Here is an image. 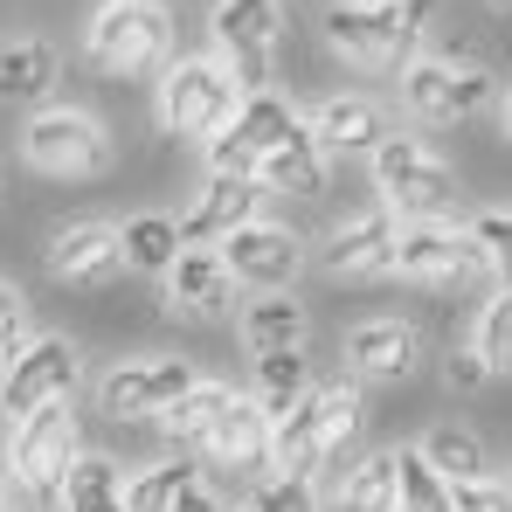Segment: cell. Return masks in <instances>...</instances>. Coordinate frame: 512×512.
Wrapping results in <instances>:
<instances>
[{"label": "cell", "instance_id": "1", "mask_svg": "<svg viewBox=\"0 0 512 512\" xmlns=\"http://www.w3.org/2000/svg\"><path fill=\"white\" fill-rule=\"evenodd\" d=\"M360 436H367V388L340 374V381H319L291 416L270 423V471L284 478H305L319 485V499L346 478V464L360 457Z\"/></svg>", "mask_w": 512, "mask_h": 512}, {"label": "cell", "instance_id": "2", "mask_svg": "<svg viewBox=\"0 0 512 512\" xmlns=\"http://www.w3.org/2000/svg\"><path fill=\"white\" fill-rule=\"evenodd\" d=\"M436 21V0H333L319 14L326 49L346 70H409L423 56V35Z\"/></svg>", "mask_w": 512, "mask_h": 512}, {"label": "cell", "instance_id": "3", "mask_svg": "<svg viewBox=\"0 0 512 512\" xmlns=\"http://www.w3.org/2000/svg\"><path fill=\"white\" fill-rule=\"evenodd\" d=\"M367 173H374V194H381V208L395 222H457L464 215V180H457V167L429 139L402 132V125L367 153Z\"/></svg>", "mask_w": 512, "mask_h": 512}, {"label": "cell", "instance_id": "4", "mask_svg": "<svg viewBox=\"0 0 512 512\" xmlns=\"http://www.w3.org/2000/svg\"><path fill=\"white\" fill-rule=\"evenodd\" d=\"M84 63L97 77H160L173 63L167 0H104L84 21Z\"/></svg>", "mask_w": 512, "mask_h": 512}, {"label": "cell", "instance_id": "5", "mask_svg": "<svg viewBox=\"0 0 512 512\" xmlns=\"http://www.w3.org/2000/svg\"><path fill=\"white\" fill-rule=\"evenodd\" d=\"M236 111H243V90L215 56H173L160 70V84H153V118H160L167 139L208 146L236 125Z\"/></svg>", "mask_w": 512, "mask_h": 512}, {"label": "cell", "instance_id": "6", "mask_svg": "<svg viewBox=\"0 0 512 512\" xmlns=\"http://www.w3.org/2000/svg\"><path fill=\"white\" fill-rule=\"evenodd\" d=\"M111 160H118V139L84 104H42L21 125V167L42 180H97L111 173Z\"/></svg>", "mask_w": 512, "mask_h": 512}, {"label": "cell", "instance_id": "7", "mask_svg": "<svg viewBox=\"0 0 512 512\" xmlns=\"http://www.w3.org/2000/svg\"><path fill=\"white\" fill-rule=\"evenodd\" d=\"M208 56L236 77L243 97H263L277 84V56H284V0H215Z\"/></svg>", "mask_w": 512, "mask_h": 512}, {"label": "cell", "instance_id": "8", "mask_svg": "<svg viewBox=\"0 0 512 512\" xmlns=\"http://www.w3.org/2000/svg\"><path fill=\"white\" fill-rule=\"evenodd\" d=\"M84 457V429H77V402H56L28 423H7V450H0V471L21 499H56L70 464Z\"/></svg>", "mask_w": 512, "mask_h": 512}, {"label": "cell", "instance_id": "9", "mask_svg": "<svg viewBox=\"0 0 512 512\" xmlns=\"http://www.w3.org/2000/svg\"><path fill=\"white\" fill-rule=\"evenodd\" d=\"M194 381H201V367L180 353H132V360H111L97 374V409L118 429L160 423L180 395H194Z\"/></svg>", "mask_w": 512, "mask_h": 512}, {"label": "cell", "instance_id": "10", "mask_svg": "<svg viewBox=\"0 0 512 512\" xmlns=\"http://www.w3.org/2000/svg\"><path fill=\"white\" fill-rule=\"evenodd\" d=\"M77 388H84V346L70 333H35L28 353L0 374V416L28 423V416H42L56 402H77Z\"/></svg>", "mask_w": 512, "mask_h": 512}, {"label": "cell", "instance_id": "11", "mask_svg": "<svg viewBox=\"0 0 512 512\" xmlns=\"http://www.w3.org/2000/svg\"><path fill=\"white\" fill-rule=\"evenodd\" d=\"M222 263H229L236 291H250V298H277V291H298V277L312 270V243H305L291 222L256 215V222H243V229L222 243Z\"/></svg>", "mask_w": 512, "mask_h": 512}, {"label": "cell", "instance_id": "12", "mask_svg": "<svg viewBox=\"0 0 512 512\" xmlns=\"http://www.w3.org/2000/svg\"><path fill=\"white\" fill-rule=\"evenodd\" d=\"M402 104L423 125H464L485 104H499V84L485 63H457V56H416L402 70Z\"/></svg>", "mask_w": 512, "mask_h": 512}, {"label": "cell", "instance_id": "13", "mask_svg": "<svg viewBox=\"0 0 512 512\" xmlns=\"http://www.w3.org/2000/svg\"><path fill=\"white\" fill-rule=\"evenodd\" d=\"M340 360H346V374H353L360 388H402V381L423 374L429 340H423L416 319H402V312H374V319L346 326Z\"/></svg>", "mask_w": 512, "mask_h": 512}, {"label": "cell", "instance_id": "14", "mask_svg": "<svg viewBox=\"0 0 512 512\" xmlns=\"http://www.w3.org/2000/svg\"><path fill=\"white\" fill-rule=\"evenodd\" d=\"M395 277H409L423 291H457V284L492 277V270H485V250L471 243L464 222H402V236H395Z\"/></svg>", "mask_w": 512, "mask_h": 512}, {"label": "cell", "instance_id": "15", "mask_svg": "<svg viewBox=\"0 0 512 512\" xmlns=\"http://www.w3.org/2000/svg\"><path fill=\"white\" fill-rule=\"evenodd\" d=\"M42 263L56 284L70 291H104L125 277V229L104 222V215H77V222H56L49 243H42Z\"/></svg>", "mask_w": 512, "mask_h": 512}, {"label": "cell", "instance_id": "16", "mask_svg": "<svg viewBox=\"0 0 512 512\" xmlns=\"http://www.w3.org/2000/svg\"><path fill=\"white\" fill-rule=\"evenodd\" d=\"M395 236H402V222L374 201V208L340 215V222L312 243V263H319L326 277H340V284H360V277H395Z\"/></svg>", "mask_w": 512, "mask_h": 512}, {"label": "cell", "instance_id": "17", "mask_svg": "<svg viewBox=\"0 0 512 512\" xmlns=\"http://www.w3.org/2000/svg\"><path fill=\"white\" fill-rule=\"evenodd\" d=\"M208 478H236V492H250L256 478H270V409L256 402L250 388H236V402L222 409V423L201 450Z\"/></svg>", "mask_w": 512, "mask_h": 512}, {"label": "cell", "instance_id": "18", "mask_svg": "<svg viewBox=\"0 0 512 512\" xmlns=\"http://www.w3.org/2000/svg\"><path fill=\"white\" fill-rule=\"evenodd\" d=\"M160 305H167V319H187V326H222V319H236L243 291L222 250H180V263L160 277Z\"/></svg>", "mask_w": 512, "mask_h": 512}, {"label": "cell", "instance_id": "19", "mask_svg": "<svg viewBox=\"0 0 512 512\" xmlns=\"http://www.w3.org/2000/svg\"><path fill=\"white\" fill-rule=\"evenodd\" d=\"M263 215V180H222V173H201L194 201L173 215L180 222V243L187 250H222L243 222Z\"/></svg>", "mask_w": 512, "mask_h": 512}, {"label": "cell", "instance_id": "20", "mask_svg": "<svg viewBox=\"0 0 512 512\" xmlns=\"http://www.w3.org/2000/svg\"><path fill=\"white\" fill-rule=\"evenodd\" d=\"M305 125H312V139L333 153V160H346V153H374L395 125H388V111L367 97V90H333V97H319L312 111H305Z\"/></svg>", "mask_w": 512, "mask_h": 512}, {"label": "cell", "instance_id": "21", "mask_svg": "<svg viewBox=\"0 0 512 512\" xmlns=\"http://www.w3.org/2000/svg\"><path fill=\"white\" fill-rule=\"evenodd\" d=\"M56 77H63V56H56L49 35H14V42H0V104L42 111L49 90H56Z\"/></svg>", "mask_w": 512, "mask_h": 512}, {"label": "cell", "instance_id": "22", "mask_svg": "<svg viewBox=\"0 0 512 512\" xmlns=\"http://www.w3.org/2000/svg\"><path fill=\"white\" fill-rule=\"evenodd\" d=\"M236 402V388L229 381H215V374H201L194 381V395H180L167 416H160V436H167V457H194L201 464V450H208V436H215V423H222V409Z\"/></svg>", "mask_w": 512, "mask_h": 512}, {"label": "cell", "instance_id": "23", "mask_svg": "<svg viewBox=\"0 0 512 512\" xmlns=\"http://www.w3.org/2000/svg\"><path fill=\"white\" fill-rule=\"evenodd\" d=\"M256 180H263V194H291V201H319L326 194V180H333V153L312 139V125H298L263 167H256Z\"/></svg>", "mask_w": 512, "mask_h": 512}, {"label": "cell", "instance_id": "24", "mask_svg": "<svg viewBox=\"0 0 512 512\" xmlns=\"http://www.w3.org/2000/svg\"><path fill=\"white\" fill-rule=\"evenodd\" d=\"M402 506V450H360L326 492V512H395Z\"/></svg>", "mask_w": 512, "mask_h": 512}, {"label": "cell", "instance_id": "25", "mask_svg": "<svg viewBox=\"0 0 512 512\" xmlns=\"http://www.w3.org/2000/svg\"><path fill=\"white\" fill-rule=\"evenodd\" d=\"M236 333L250 353H284V346H312V305L298 291H277V298H250L236 312Z\"/></svg>", "mask_w": 512, "mask_h": 512}, {"label": "cell", "instance_id": "26", "mask_svg": "<svg viewBox=\"0 0 512 512\" xmlns=\"http://www.w3.org/2000/svg\"><path fill=\"white\" fill-rule=\"evenodd\" d=\"M416 457H423L443 485L492 478V450H485V436H478L471 423H457V416H436V423L423 429V443H416Z\"/></svg>", "mask_w": 512, "mask_h": 512}, {"label": "cell", "instance_id": "27", "mask_svg": "<svg viewBox=\"0 0 512 512\" xmlns=\"http://www.w3.org/2000/svg\"><path fill=\"white\" fill-rule=\"evenodd\" d=\"M319 381H312V353L305 346H284V353H256V367H250V395L270 409V423L277 416H291L305 395H312Z\"/></svg>", "mask_w": 512, "mask_h": 512}, {"label": "cell", "instance_id": "28", "mask_svg": "<svg viewBox=\"0 0 512 512\" xmlns=\"http://www.w3.org/2000/svg\"><path fill=\"white\" fill-rule=\"evenodd\" d=\"M298 125H305V111H298L291 97H277V90H263V97H243V111H236V125H229V139H236V146L250 153L256 167H263V160H270V153H277V146H284V139L298 132Z\"/></svg>", "mask_w": 512, "mask_h": 512}, {"label": "cell", "instance_id": "29", "mask_svg": "<svg viewBox=\"0 0 512 512\" xmlns=\"http://www.w3.org/2000/svg\"><path fill=\"white\" fill-rule=\"evenodd\" d=\"M56 512H125V471H118V457L84 450L70 464L63 492H56Z\"/></svg>", "mask_w": 512, "mask_h": 512}, {"label": "cell", "instance_id": "30", "mask_svg": "<svg viewBox=\"0 0 512 512\" xmlns=\"http://www.w3.org/2000/svg\"><path fill=\"white\" fill-rule=\"evenodd\" d=\"M194 478H201L194 457H153V464H139V471L125 478V512H173V499H180Z\"/></svg>", "mask_w": 512, "mask_h": 512}, {"label": "cell", "instance_id": "31", "mask_svg": "<svg viewBox=\"0 0 512 512\" xmlns=\"http://www.w3.org/2000/svg\"><path fill=\"white\" fill-rule=\"evenodd\" d=\"M180 222L173 215H132L125 222V270H139V277H167L173 263H180Z\"/></svg>", "mask_w": 512, "mask_h": 512}, {"label": "cell", "instance_id": "32", "mask_svg": "<svg viewBox=\"0 0 512 512\" xmlns=\"http://www.w3.org/2000/svg\"><path fill=\"white\" fill-rule=\"evenodd\" d=\"M471 346H478V360L492 367V381L512 374V284H499V291L478 305V319H471Z\"/></svg>", "mask_w": 512, "mask_h": 512}, {"label": "cell", "instance_id": "33", "mask_svg": "<svg viewBox=\"0 0 512 512\" xmlns=\"http://www.w3.org/2000/svg\"><path fill=\"white\" fill-rule=\"evenodd\" d=\"M243 512H326V499H319V485L270 471V478H256L250 492H243Z\"/></svg>", "mask_w": 512, "mask_h": 512}, {"label": "cell", "instance_id": "34", "mask_svg": "<svg viewBox=\"0 0 512 512\" xmlns=\"http://www.w3.org/2000/svg\"><path fill=\"white\" fill-rule=\"evenodd\" d=\"M464 229H471V243L485 250L492 284H512V208H485V215H471Z\"/></svg>", "mask_w": 512, "mask_h": 512}, {"label": "cell", "instance_id": "35", "mask_svg": "<svg viewBox=\"0 0 512 512\" xmlns=\"http://www.w3.org/2000/svg\"><path fill=\"white\" fill-rule=\"evenodd\" d=\"M395 512H457V506H450V485L429 471L416 450H402V506H395Z\"/></svg>", "mask_w": 512, "mask_h": 512}, {"label": "cell", "instance_id": "36", "mask_svg": "<svg viewBox=\"0 0 512 512\" xmlns=\"http://www.w3.org/2000/svg\"><path fill=\"white\" fill-rule=\"evenodd\" d=\"M28 340H35V326H28V291L0 277V374L28 353Z\"/></svg>", "mask_w": 512, "mask_h": 512}, {"label": "cell", "instance_id": "37", "mask_svg": "<svg viewBox=\"0 0 512 512\" xmlns=\"http://www.w3.org/2000/svg\"><path fill=\"white\" fill-rule=\"evenodd\" d=\"M436 374H443V388H450V395H478V388L492 381V367L478 360V346H471V340H464V346H450Z\"/></svg>", "mask_w": 512, "mask_h": 512}, {"label": "cell", "instance_id": "38", "mask_svg": "<svg viewBox=\"0 0 512 512\" xmlns=\"http://www.w3.org/2000/svg\"><path fill=\"white\" fill-rule=\"evenodd\" d=\"M173 512H236V506H229V492H222V485H215V478L201 471V478H194V485H187V492L173 499Z\"/></svg>", "mask_w": 512, "mask_h": 512}, {"label": "cell", "instance_id": "39", "mask_svg": "<svg viewBox=\"0 0 512 512\" xmlns=\"http://www.w3.org/2000/svg\"><path fill=\"white\" fill-rule=\"evenodd\" d=\"M492 111H499V139L512 146V84H499V104H492Z\"/></svg>", "mask_w": 512, "mask_h": 512}, {"label": "cell", "instance_id": "40", "mask_svg": "<svg viewBox=\"0 0 512 512\" xmlns=\"http://www.w3.org/2000/svg\"><path fill=\"white\" fill-rule=\"evenodd\" d=\"M14 506V485H7V471H0V512Z\"/></svg>", "mask_w": 512, "mask_h": 512}, {"label": "cell", "instance_id": "41", "mask_svg": "<svg viewBox=\"0 0 512 512\" xmlns=\"http://www.w3.org/2000/svg\"><path fill=\"white\" fill-rule=\"evenodd\" d=\"M485 7H492V14H512V0H485Z\"/></svg>", "mask_w": 512, "mask_h": 512}, {"label": "cell", "instance_id": "42", "mask_svg": "<svg viewBox=\"0 0 512 512\" xmlns=\"http://www.w3.org/2000/svg\"><path fill=\"white\" fill-rule=\"evenodd\" d=\"M7 512H35V506H7Z\"/></svg>", "mask_w": 512, "mask_h": 512}, {"label": "cell", "instance_id": "43", "mask_svg": "<svg viewBox=\"0 0 512 512\" xmlns=\"http://www.w3.org/2000/svg\"><path fill=\"white\" fill-rule=\"evenodd\" d=\"M0 208H7V194H0Z\"/></svg>", "mask_w": 512, "mask_h": 512}, {"label": "cell", "instance_id": "44", "mask_svg": "<svg viewBox=\"0 0 512 512\" xmlns=\"http://www.w3.org/2000/svg\"><path fill=\"white\" fill-rule=\"evenodd\" d=\"M506 485H512V478H506Z\"/></svg>", "mask_w": 512, "mask_h": 512}]
</instances>
